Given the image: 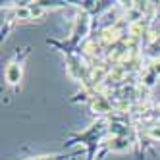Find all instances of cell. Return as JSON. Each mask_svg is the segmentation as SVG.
<instances>
[{"label":"cell","instance_id":"cell-1","mask_svg":"<svg viewBox=\"0 0 160 160\" xmlns=\"http://www.w3.org/2000/svg\"><path fill=\"white\" fill-rule=\"evenodd\" d=\"M106 133V128L102 122H95L93 125H89V128L81 133H77L72 141H68V145H73V143H83L87 145V160H93L95 158V152H97V147L100 143V139L104 137Z\"/></svg>","mask_w":160,"mask_h":160},{"label":"cell","instance_id":"cell-2","mask_svg":"<svg viewBox=\"0 0 160 160\" xmlns=\"http://www.w3.org/2000/svg\"><path fill=\"white\" fill-rule=\"evenodd\" d=\"M27 54H29V48L18 50L12 58L8 60V64L4 68V81H6V85H10L14 91L21 85V79H23V64H25Z\"/></svg>","mask_w":160,"mask_h":160},{"label":"cell","instance_id":"cell-3","mask_svg":"<svg viewBox=\"0 0 160 160\" xmlns=\"http://www.w3.org/2000/svg\"><path fill=\"white\" fill-rule=\"evenodd\" d=\"M72 156H77V151L70 152V154L58 152V154H47V156H33V158H27V160H64V158H72Z\"/></svg>","mask_w":160,"mask_h":160}]
</instances>
